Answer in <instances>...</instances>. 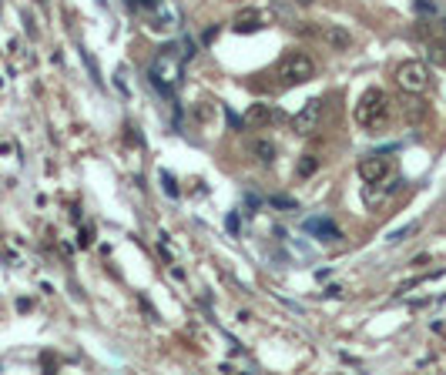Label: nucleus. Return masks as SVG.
<instances>
[{"instance_id": "11", "label": "nucleus", "mask_w": 446, "mask_h": 375, "mask_svg": "<svg viewBox=\"0 0 446 375\" xmlns=\"http://www.w3.org/2000/svg\"><path fill=\"white\" fill-rule=\"evenodd\" d=\"M319 165H323V161H319V154H302V158H299V165H295V175H299V178H312V175L319 171Z\"/></svg>"}, {"instance_id": "3", "label": "nucleus", "mask_w": 446, "mask_h": 375, "mask_svg": "<svg viewBox=\"0 0 446 375\" xmlns=\"http://www.w3.org/2000/svg\"><path fill=\"white\" fill-rule=\"evenodd\" d=\"M430 67L423 64V60H403L400 67H396V84H400L406 94H423V90H430Z\"/></svg>"}, {"instance_id": "13", "label": "nucleus", "mask_w": 446, "mask_h": 375, "mask_svg": "<svg viewBox=\"0 0 446 375\" xmlns=\"http://www.w3.org/2000/svg\"><path fill=\"white\" fill-rule=\"evenodd\" d=\"M212 111H215V107L208 104V101H201V104L195 107V121H208L212 118Z\"/></svg>"}, {"instance_id": "4", "label": "nucleus", "mask_w": 446, "mask_h": 375, "mask_svg": "<svg viewBox=\"0 0 446 375\" xmlns=\"http://www.w3.org/2000/svg\"><path fill=\"white\" fill-rule=\"evenodd\" d=\"M319 124H323V101H306V107L292 118V131L309 137L312 131H319Z\"/></svg>"}, {"instance_id": "15", "label": "nucleus", "mask_w": 446, "mask_h": 375, "mask_svg": "<svg viewBox=\"0 0 446 375\" xmlns=\"http://www.w3.org/2000/svg\"><path fill=\"white\" fill-rule=\"evenodd\" d=\"M295 4H299V7H312L316 0H295Z\"/></svg>"}, {"instance_id": "1", "label": "nucleus", "mask_w": 446, "mask_h": 375, "mask_svg": "<svg viewBox=\"0 0 446 375\" xmlns=\"http://www.w3.org/2000/svg\"><path fill=\"white\" fill-rule=\"evenodd\" d=\"M389 114H393V104L386 97L383 88H366L359 104H356V124L366 128L370 135H383L386 124H389Z\"/></svg>"}, {"instance_id": "2", "label": "nucleus", "mask_w": 446, "mask_h": 375, "mask_svg": "<svg viewBox=\"0 0 446 375\" xmlns=\"http://www.w3.org/2000/svg\"><path fill=\"white\" fill-rule=\"evenodd\" d=\"M316 74V60L309 57L306 50H289L282 54L276 64V77L282 88H295V84H306L309 77Z\"/></svg>"}, {"instance_id": "14", "label": "nucleus", "mask_w": 446, "mask_h": 375, "mask_svg": "<svg viewBox=\"0 0 446 375\" xmlns=\"http://www.w3.org/2000/svg\"><path fill=\"white\" fill-rule=\"evenodd\" d=\"M413 228H416V225H406L403 231H396V235H389V241H403L406 235H410V231H413Z\"/></svg>"}, {"instance_id": "7", "label": "nucleus", "mask_w": 446, "mask_h": 375, "mask_svg": "<svg viewBox=\"0 0 446 375\" xmlns=\"http://www.w3.org/2000/svg\"><path fill=\"white\" fill-rule=\"evenodd\" d=\"M272 121H276V111H272L269 104H252L245 111V128L248 131H265Z\"/></svg>"}, {"instance_id": "5", "label": "nucleus", "mask_w": 446, "mask_h": 375, "mask_svg": "<svg viewBox=\"0 0 446 375\" xmlns=\"http://www.w3.org/2000/svg\"><path fill=\"white\" fill-rule=\"evenodd\" d=\"M356 171H359V178L366 181V184H379V181H386V175H389V158H386V154H366Z\"/></svg>"}, {"instance_id": "12", "label": "nucleus", "mask_w": 446, "mask_h": 375, "mask_svg": "<svg viewBox=\"0 0 446 375\" xmlns=\"http://www.w3.org/2000/svg\"><path fill=\"white\" fill-rule=\"evenodd\" d=\"M426 54H430L433 64L446 67V41H426Z\"/></svg>"}, {"instance_id": "9", "label": "nucleus", "mask_w": 446, "mask_h": 375, "mask_svg": "<svg viewBox=\"0 0 446 375\" xmlns=\"http://www.w3.org/2000/svg\"><path fill=\"white\" fill-rule=\"evenodd\" d=\"M306 231L319 235L323 241H336V238H342V235L336 231V225H332L329 218H309V221H306Z\"/></svg>"}, {"instance_id": "6", "label": "nucleus", "mask_w": 446, "mask_h": 375, "mask_svg": "<svg viewBox=\"0 0 446 375\" xmlns=\"http://www.w3.org/2000/svg\"><path fill=\"white\" fill-rule=\"evenodd\" d=\"M319 37H323L332 50H349V47H353V34L346 27H339V24H325V27L319 30Z\"/></svg>"}, {"instance_id": "10", "label": "nucleus", "mask_w": 446, "mask_h": 375, "mask_svg": "<svg viewBox=\"0 0 446 375\" xmlns=\"http://www.w3.org/2000/svg\"><path fill=\"white\" fill-rule=\"evenodd\" d=\"M248 154H252V158H259V161H265V165H269V161L276 158V144H272V141H265V137H255V141L248 144Z\"/></svg>"}, {"instance_id": "8", "label": "nucleus", "mask_w": 446, "mask_h": 375, "mask_svg": "<svg viewBox=\"0 0 446 375\" xmlns=\"http://www.w3.org/2000/svg\"><path fill=\"white\" fill-rule=\"evenodd\" d=\"M231 27L238 30V34H252V30L262 27V14L255 11V7H245V11H238V14H235Z\"/></svg>"}]
</instances>
